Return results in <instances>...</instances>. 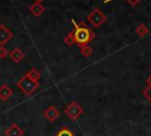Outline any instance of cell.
Instances as JSON below:
<instances>
[{
  "mask_svg": "<svg viewBox=\"0 0 151 136\" xmlns=\"http://www.w3.org/2000/svg\"><path fill=\"white\" fill-rule=\"evenodd\" d=\"M72 24L74 25L73 33H74L76 44H78L79 47L87 45L91 40L94 39V37H96L94 32H93L86 24H84V22H79V24H77L74 19H72Z\"/></svg>",
  "mask_w": 151,
  "mask_h": 136,
  "instance_id": "cell-1",
  "label": "cell"
},
{
  "mask_svg": "<svg viewBox=\"0 0 151 136\" xmlns=\"http://www.w3.org/2000/svg\"><path fill=\"white\" fill-rule=\"evenodd\" d=\"M17 88L26 96H31L33 95L37 89L39 88V82H34L32 79H29L26 75L22 76L18 82H17Z\"/></svg>",
  "mask_w": 151,
  "mask_h": 136,
  "instance_id": "cell-2",
  "label": "cell"
},
{
  "mask_svg": "<svg viewBox=\"0 0 151 136\" xmlns=\"http://www.w3.org/2000/svg\"><path fill=\"white\" fill-rule=\"evenodd\" d=\"M87 21L96 28L100 27L105 21H106V15L99 9V8H94L88 15H87Z\"/></svg>",
  "mask_w": 151,
  "mask_h": 136,
  "instance_id": "cell-3",
  "label": "cell"
},
{
  "mask_svg": "<svg viewBox=\"0 0 151 136\" xmlns=\"http://www.w3.org/2000/svg\"><path fill=\"white\" fill-rule=\"evenodd\" d=\"M84 110L77 102H70L65 108V114L67 117H70L72 121H77L81 115Z\"/></svg>",
  "mask_w": 151,
  "mask_h": 136,
  "instance_id": "cell-4",
  "label": "cell"
},
{
  "mask_svg": "<svg viewBox=\"0 0 151 136\" xmlns=\"http://www.w3.org/2000/svg\"><path fill=\"white\" fill-rule=\"evenodd\" d=\"M13 38V33L4 24H0V46H4Z\"/></svg>",
  "mask_w": 151,
  "mask_h": 136,
  "instance_id": "cell-5",
  "label": "cell"
},
{
  "mask_svg": "<svg viewBox=\"0 0 151 136\" xmlns=\"http://www.w3.org/2000/svg\"><path fill=\"white\" fill-rule=\"evenodd\" d=\"M59 116H60V111H59L54 105H50V106L46 108L45 111H44V117H45L48 122H54Z\"/></svg>",
  "mask_w": 151,
  "mask_h": 136,
  "instance_id": "cell-6",
  "label": "cell"
},
{
  "mask_svg": "<svg viewBox=\"0 0 151 136\" xmlns=\"http://www.w3.org/2000/svg\"><path fill=\"white\" fill-rule=\"evenodd\" d=\"M24 129L17 123H12L5 130V136H24Z\"/></svg>",
  "mask_w": 151,
  "mask_h": 136,
  "instance_id": "cell-7",
  "label": "cell"
},
{
  "mask_svg": "<svg viewBox=\"0 0 151 136\" xmlns=\"http://www.w3.org/2000/svg\"><path fill=\"white\" fill-rule=\"evenodd\" d=\"M8 54H9V58H11L14 63H20V61L25 58L24 51H22L21 48H19V47H14L11 52H8Z\"/></svg>",
  "mask_w": 151,
  "mask_h": 136,
  "instance_id": "cell-8",
  "label": "cell"
},
{
  "mask_svg": "<svg viewBox=\"0 0 151 136\" xmlns=\"http://www.w3.org/2000/svg\"><path fill=\"white\" fill-rule=\"evenodd\" d=\"M29 12L34 15V17H39L44 12H45V6L41 4V2H33L31 6H29Z\"/></svg>",
  "mask_w": 151,
  "mask_h": 136,
  "instance_id": "cell-9",
  "label": "cell"
},
{
  "mask_svg": "<svg viewBox=\"0 0 151 136\" xmlns=\"http://www.w3.org/2000/svg\"><path fill=\"white\" fill-rule=\"evenodd\" d=\"M12 95H13V90L11 86H8L7 84H2L0 86V99L1 101H7Z\"/></svg>",
  "mask_w": 151,
  "mask_h": 136,
  "instance_id": "cell-10",
  "label": "cell"
},
{
  "mask_svg": "<svg viewBox=\"0 0 151 136\" xmlns=\"http://www.w3.org/2000/svg\"><path fill=\"white\" fill-rule=\"evenodd\" d=\"M26 76H27L29 79L34 80V82H39L41 75H40V71H39V70H37L35 67H32V69L26 73Z\"/></svg>",
  "mask_w": 151,
  "mask_h": 136,
  "instance_id": "cell-11",
  "label": "cell"
},
{
  "mask_svg": "<svg viewBox=\"0 0 151 136\" xmlns=\"http://www.w3.org/2000/svg\"><path fill=\"white\" fill-rule=\"evenodd\" d=\"M149 27L145 25V24H139L138 26H137V28H136V33L140 37V38H143V37H145L147 33H149Z\"/></svg>",
  "mask_w": 151,
  "mask_h": 136,
  "instance_id": "cell-12",
  "label": "cell"
},
{
  "mask_svg": "<svg viewBox=\"0 0 151 136\" xmlns=\"http://www.w3.org/2000/svg\"><path fill=\"white\" fill-rule=\"evenodd\" d=\"M64 43H65L67 46H72V45L76 44V39H74V33H73V31L70 32V33L64 38Z\"/></svg>",
  "mask_w": 151,
  "mask_h": 136,
  "instance_id": "cell-13",
  "label": "cell"
},
{
  "mask_svg": "<svg viewBox=\"0 0 151 136\" xmlns=\"http://www.w3.org/2000/svg\"><path fill=\"white\" fill-rule=\"evenodd\" d=\"M80 53H81L85 58H88V57H91V54H92V48H91L88 45L81 46V47H80Z\"/></svg>",
  "mask_w": 151,
  "mask_h": 136,
  "instance_id": "cell-14",
  "label": "cell"
},
{
  "mask_svg": "<svg viewBox=\"0 0 151 136\" xmlns=\"http://www.w3.org/2000/svg\"><path fill=\"white\" fill-rule=\"evenodd\" d=\"M55 136H74V134H73L68 128L64 127V128H61V129L57 132V135H55Z\"/></svg>",
  "mask_w": 151,
  "mask_h": 136,
  "instance_id": "cell-15",
  "label": "cell"
},
{
  "mask_svg": "<svg viewBox=\"0 0 151 136\" xmlns=\"http://www.w3.org/2000/svg\"><path fill=\"white\" fill-rule=\"evenodd\" d=\"M143 96L146 98V101L149 103H151V86H146L144 90H143Z\"/></svg>",
  "mask_w": 151,
  "mask_h": 136,
  "instance_id": "cell-16",
  "label": "cell"
},
{
  "mask_svg": "<svg viewBox=\"0 0 151 136\" xmlns=\"http://www.w3.org/2000/svg\"><path fill=\"white\" fill-rule=\"evenodd\" d=\"M110 1H113V0H104V4H107V2H110ZM131 6H136L138 2H140L142 0H126Z\"/></svg>",
  "mask_w": 151,
  "mask_h": 136,
  "instance_id": "cell-17",
  "label": "cell"
},
{
  "mask_svg": "<svg viewBox=\"0 0 151 136\" xmlns=\"http://www.w3.org/2000/svg\"><path fill=\"white\" fill-rule=\"evenodd\" d=\"M7 56H8V51L4 46H0V58H5Z\"/></svg>",
  "mask_w": 151,
  "mask_h": 136,
  "instance_id": "cell-18",
  "label": "cell"
},
{
  "mask_svg": "<svg viewBox=\"0 0 151 136\" xmlns=\"http://www.w3.org/2000/svg\"><path fill=\"white\" fill-rule=\"evenodd\" d=\"M145 83H146V85H147V86H151V75H150L149 77H146Z\"/></svg>",
  "mask_w": 151,
  "mask_h": 136,
  "instance_id": "cell-19",
  "label": "cell"
},
{
  "mask_svg": "<svg viewBox=\"0 0 151 136\" xmlns=\"http://www.w3.org/2000/svg\"><path fill=\"white\" fill-rule=\"evenodd\" d=\"M35 2H41V1H44V0H34Z\"/></svg>",
  "mask_w": 151,
  "mask_h": 136,
  "instance_id": "cell-20",
  "label": "cell"
},
{
  "mask_svg": "<svg viewBox=\"0 0 151 136\" xmlns=\"http://www.w3.org/2000/svg\"><path fill=\"white\" fill-rule=\"evenodd\" d=\"M150 71H151V67H150Z\"/></svg>",
  "mask_w": 151,
  "mask_h": 136,
  "instance_id": "cell-21",
  "label": "cell"
}]
</instances>
